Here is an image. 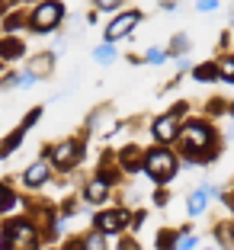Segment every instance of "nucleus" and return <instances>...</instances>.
<instances>
[{"label":"nucleus","mask_w":234,"mask_h":250,"mask_svg":"<svg viewBox=\"0 0 234 250\" xmlns=\"http://www.w3.org/2000/svg\"><path fill=\"white\" fill-rule=\"evenodd\" d=\"M36 231L29 221H10L3 231V247L7 250H36Z\"/></svg>","instance_id":"obj_1"},{"label":"nucleus","mask_w":234,"mask_h":250,"mask_svg":"<svg viewBox=\"0 0 234 250\" xmlns=\"http://www.w3.org/2000/svg\"><path fill=\"white\" fill-rule=\"evenodd\" d=\"M145 170H148V177H151V180L167 183V180L176 173V161H173L170 151H151V154L145 157Z\"/></svg>","instance_id":"obj_2"},{"label":"nucleus","mask_w":234,"mask_h":250,"mask_svg":"<svg viewBox=\"0 0 234 250\" xmlns=\"http://www.w3.org/2000/svg\"><path fill=\"white\" fill-rule=\"evenodd\" d=\"M61 16H64V7H61L58 0H45V3L36 7V13H32V29L48 32V29H55V26L61 22Z\"/></svg>","instance_id":"obj_3"},{"label":"nucleus","mask_w":234,"mask_h":250,"mask_svg":"<svg viewBox=\"0 0 234 250\" xmlns=\"http://www.w3.org/2000/svg\"><path fill=\"white\" fill-rule=\"evenodd\" d=\"M180 138H183V147H186V151H205V147L212 145V132H209L202 122L186 125L183 132H180Z\"/></svg>","instance_id":"obj_4"},{"label":"nucleus","mask_w":234,"mask_h":250,"mask_svg":"<svg viewBox=\"0 0 234 250\" xmlns=\"http://www.w3.org/2000/svg\"><path fill=\"white\" fill-rule=\"evenodd\" d=\"M125 225H128V212H125V208H109V212L96 215V228H100V234H119Z\"/></svg>","instance_id":"obj_5"},{"label":"nucleus","mask_w":234,"mask_h":250,"mask_svg":"<svg viewBox=\"0 0 234 250\" xmlns=\"http://www.w3.org/2000/svg\"><path fill=\"white\" fill-rule=\"evenodd\" d=\"M138 20H141V13H122V16H116V20L109 22V26H106V39H109V42H116V39H122V36H128V32L135 29V26H138Z\"/></svg>","instance_id":"obj_6"},{"label":"nucleus","mask_w":234,"mask_h":250,"mask_svg":"<svg viewBox=\"0 0 234 250\" xmlns=\"http://www.w3.org/2000/svg\"><path fill=\"white\" fill-rule=\"evenodd\" d=\"M81 145H77V141H61L58 147H55V151H51V161H55V167H74V164L81 161Z\"/></svg>","instance_id":"obj_7"},{"label":"nucleus","mask_w":234,"mask_h":250,"mask_svg":"<svg viewBox=\"0 0 234 250\" xmlns=\"http://www.w3.org/2000/svg\"><path fill=\"white\" fill-rule=\"evenodd\" d=\"M176 135H180L176 112H170V116H164V119H157V122H154V138H157V141H173Z\"/></svg>","instance_id":"obj_8"},{"label":"nucleus","mask_w":234,"mask_h":250,"mask_svg":"<svg viewBox=\"0 0 234 250\" xmlns=\"http://www.w3.org/2000/svg\"><path fill=\"white\" fill-rule=\"evenodd\" d=\"M48 161H39V164H32L29 170H26V173H22V183L29 186V189H36V186H42L45 180H48Z\"/></svg>","instance_id":"obj_9"},{"label":"nucleus","mask_w":234,"mask_h":250,"mask_svg":"<svg viewBox=\"0 0 234 250\" xmlns=\"http://www.w3.org/2000/svg\"><path fill=\"white\" fill-rule=\"evenodd\" d=\"M51 64H55V55H51V52L36 55V58H29V74H32V77H45V74L51 71Z\"/></svg>","instance_id":"obj_10"},{"label":"nucleus","mask_w":234,"mask_h":250,"mask_svg":"<svg viewBox=\"0 0 234 250\" xmlns=\"http://www.w3.org/2000/svg\"><path fill=\"white\" fill-rule=\"evenodd\" d=\"M112 128H116V116H112L109 109H100V112H96V119H93V132L96 135H109Z\"/></svg>","instance_id":"obj_11"},{"label":"nucleus","mask_w":234,"mask_h":250,"mask_svg":"<svg viewBox=\"0 0 234 250\" xmlns=\"http://www.w3.org/2000/svg\"><path fill=\"white\" fill-rule=\"evenodd\" d=\"M84 196H87V202H103V199L109 196V186H106V180H90Z\"/></svg>","instance_id":"obj_12"},{"label":"nucleus","mask_w":234,"mask_h":250,"mask_svg":"<svg viewBox=\"0 0 234 250\" xmlns=\"http://www.w3.org/2000/svg\"><path fill=\"white\" fill-rule=\"evenodd\" d=\"M22 55V42L16 39H0V61H13Z\"/></svg>","instance_id":"obj_13"},{"label":"nucleus","mask_w":234,"mask_h":250,"mask_svg":"<svg viewBox=\"0 0 234 250\" xmlns=\"http://www.w3.org/2000/svg\"><path fill=\"white\" fill-rule=\"evenodd\" d=\"M205 202H209V192H205V189L192 192V196H190V215H199V212H205Z\"/></svg>","instance_id":"obj_14"},{"label":"nucleus","mask_w":234,"mask_h":250,"mask_svg":"<svg viewBox=\"0 0 234 250\" xmlns=\"http://www.w3.org/2000/svg\"><path fill=\"white\" fill-rule=\"evenodd\" d=\"M22 132H26V128H16V132H13V135H10V138H7V141H0V157H7V154H10V151H13V147H16V145H20V141H22Z\"/></svg>","instance_id":"obj_15"},{"label":"nucleus","mask_w":234,"mask_h":250,"mask_svg":"<svg viewBox=\"0 0 234 250\" xmlns=\"http://www.w3.org/2000/svg\"><path fill=\"white\" fill-rule=\"evenodd\" d=\"M93 58L100 61V64H109V61L116 58V48H112V45H100V48L93 52Z\"/></svg>","instance_id":"obj_16"},{"label":"nucleus","mask_w":234,"mask_h":250,"mask_svg":"<svg viewBox=\"0 0 234 250\" xmlns=\"http://www.w3.org/2000/svg\"><path fill=\"white\" fill-rule=\"evenodd\" d=\"M84 250H106V234H90L87 241H84Z\"/></svg>","instance_id":"obj_17"},{"label":"nucleus","mask_w":234,"mask_h":250,"mask_svg":"<svg viewBox=\"0 0 234 250\" xmlns=\"http://www.w3.org/2000/svg\"><path fill=\"white\" fill-rule=\"evenodd\" d=\"M218 77V67L215 64H199L196 67V81H215Z\"/></svg>","instance_id":"obj_18"},{"label":"nucleus","mask_w":234,"mask_h":250,"mask_svg":"<svg viewBox=\"0 0 234 250\" xmlns=\"http://www.w3.org/2000/svg\"><path fill=\"white\" fill-rule=\"evenodd\" d=\"M218 77H225L228 83H234V58H225L218 64Z\"/></svg>","instance_id":"obj_19"},{"label":"nucleus","mask_w":234,"mask_h":250,"mask_svg":"<svg viewBox=\"0 0 234 250\" xmlns=\"http://www.w3.org/2000/svg\"><path fill=\"white\" fill-rule=\"evenodd\" d=\"M122 161H125V167H138L141 164V157H138V147H125V154H122Z\"/></svg>","instance_id":"obj_20"},{"label":"nucleus","mask_w":234,"mask_h":250,"mask_svg":"<svg viewBox=\"0 0 234 250\" xmlns=\"http://www.w3.org/2000/svg\"><path fill=\"white\" fill-rule=\"evenodd\" d=\"M192 247H196V237L192 234H180L176 244H173V250H192Z\"/></svg>","instance_id":"obj_21"},{"label":"nucleus","mask_w":234,"mask_h":250,"mask_svg":"<svg viewBox=\"0 0 234 250\" xmlns=\"http://www.w3.org/2000/svg\"><path fill=\"white\" fill-rule=\"evenodd\" d=\"M186 48H190V39H186V36H176V39H173V52H176V55H183Z\"/></svg>","instance_id":"obj_22"},{"label":"nucleus","mask_w":234,"mask_h":250,"mask_svg":"<svg viewBox=\"0 0 234 250\" xmlns=\"http://www.w3.org/2000/svg\"><path fill=\"white\" fill-rule=\"evenodd\" d=\"M164 58H167V52H161V48H151V52H148V61H151V64H161Z\"/></svg>","instance_id":"obj_23"},{"label":"nucleus","mask_w":234,"mask_h":250,"mask_svg":"<svg viewBox=\"0 0 234 250\" xmlns=\"http://www.w3.org/2000/svg\"><path fill=\"white\" fill-rule=\"evenodd\" d=\"M196 7L202 10V13H209V10H215V7H218V0H199Z\"/></svg>","instance_id":"obj_24"},{"label":"nucleus","mask_w":234,"mask_h":250,"mask_svg":"<svg viewBox=\"0 0 234 250\" xmlns=\"http://www.w3.org/2000/svg\"><path fill=\"white\" fill-rule=\"evenodd\" d=\"M218 237H221L225 247H231V244H234V237H231V231H228V228H218Z\"/></svg>","instance_id":"obj_25"},{"label":"nucleus","mask_w":234,"mask_h":250,"mask_svg":"<svg viewBox=\"0 0 234 250\" xmlns=\"http://www.w3.org/2000/svg\"><path fill=\"white\" fill-rule=\"evenodd\" d=\"M96 3H100V7H103V10H116V7H119V3H122V0H96Z\"/></svg>","instance_id":"obj_26"},{"label":"nucleus","mask_w":234,"mask_h":250,"mask_svg":"<svg viewBox=\"0 0 234 250\" xmlns=\"http://www.w3.org/2000/svg\"><path fill=\"white\" fill-rule=\"evenodd\" d=\"M10 202H13V196H10V192L3 189V186H0V208H3V206H10Z\"/></svg>","instance_id":"obj_27"},{"label":"nucleus","mask_w":234,"mask_h":250,"mask_svg":"<svg viewBox=\"0 0 234 250\" xmlns=\"http://www.w3.org/2000/svg\"><path fill=\"white\" fill-rule=\"evenodd\" d=\"M122 250H138V244H132V241H125V244H122Z\"/></svg>","instance_id":"obj_28"},{"label":"nucleus","mask_w":234,"mask_h":250,"mask_svg":"<svg viewBox=\"0 0 234 250\" xmlns=\"http://www.w3.org/2000/svg\"><path fill=\"white\" fill-rule=\"evenodd\" d=\"M67 250H84V247H81V244H71V247H67Z\"/></svg>","instance_id":"obj_29"}]
</instances>
